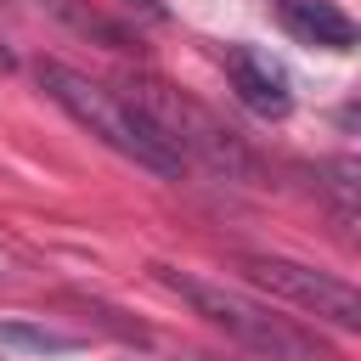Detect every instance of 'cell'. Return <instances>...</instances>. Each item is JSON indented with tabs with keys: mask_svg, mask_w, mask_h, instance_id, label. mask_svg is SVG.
Listing matches in <instances>:
<instances>
[{
	"mask_svg": "<svg viewBox=\"0 0 361 361\" xmlns=\"http://www.w3.org/2000/svg\"><path fill=\"white\" fill-rule=\"evenodd\" d=\"M158 130H164V141L180 152V158H203L214 175H231V180H243V175H254V158L237 147V135L226 130V124H214V113H203L197 102H186V96H175L169 85H158V79H141L135 85V96H130Z\"/></svg>",
	"mask_w": 361,
	"mask_h": 361,
	"instance_id": "obj_3",
	"label": "cell"
},
{
	"mask_svg": "<svg viewBox=\"0 0 361 361\" xmlns=\"http://www.w3.org/2000/svg\"><path fill=\"white\" fill-rule=\"evenodd\" d=\"M322 186H327V197H333V214H338V226H350L355 220V158H333V164H322Z\"/></svg>",
	"mask_w": 361,
	"mask_h": 361,
	"instance_id": "obj_8",
	"label": "cell"
},
{
	"mask_svg": "<svg viewBox=\"0 0 361 361\" xmlns=\"http://www.w3.org/2000/svg\"><path fill=\"white\" fill-rule=\"evenodd\" d=\"M158 282H164L169 293H180L209 327H220L226 338H237L243 350H254V355H265V361H338L327 338H316L310 327H299V322L254 305L248 293H237V288H226V282H203V276L169 271V265H158Z\"/></svg>",
	"mask_w": 361,
	"mask_h": 361,
	"instance_id": "obj_2",
	"label": "cell"
},
{
	"mask_svg": "<svg viewBox=\"0 0 361 361\" xmlns=\"http://www.w3.org/2000/svg\"><path fill=\"white\" fill-rule=\"evenodd\" d=\"M0 344H6V350H34V355H62V350H73L79 338H73V333H56V327L0 322Z\"/></svg>",
	"mask_w": 361,
	"mask_h": 361,
	"instance_id": "obj_7",
	"label": "cell"
},
{
	"mask_svg": "<svg viewBox=\"0 0 361 361\" xmlns=\"http://www.w3.org/2000/svg\"><path fill=\"white\" fill-rule=\"evenodd\" d=\"M6 68H11V51H6V45H0V73H6Z\"/></svg>",
	"mask_w": 361,
	"mask_h": 361,
	"instance_id": "obj_12",
	"label": "cell"
},
{
	"mask_svg": "<svg viewBox=\"0 0 361 361\" xmlns=\"http://www.w3.org/2000/svg\"><path fill=\"white\" fill-rule=\"evenodd\" d=\"M237 271L254 288H265V293H276V299H288V305H299V310H310L333 327H361V293L350 282L316 271V265H299V259H282V254H243Z\"/></svg>",
	"mask_w": 361,
	"mask_h": 361,
	"instance_id": "obj_4",
	"label": "cell"
},
{
	"mask_svg": "<svg viewBox=\"0 0 361 361\" xmlns=\"http://www.w3.org/2000/svg\"><path fill=\"white\" fill-rule=\"evenodd\" d=\"M39 85H45V96H51L73 124H85V130H90L96 141H107L118 158H130V164H141V169H152V175H180V169H186V158L164 141V130H158L130 96L96 85L90 73H79V68H68V62H39Z\"/></svg>",
	"mask_w": 361,
	"mask_h": 361,
	"instance_id": "obj_1",
	"label": "cell"
},
{
	"mask_svg": "<svg viewBox=\"0 0 361 361\" xmlns=\"http://www.w3.org/2000/svg\"><path fill=\"white\" fill-rule=\"evenodd\" d=\"M39 6H45V11H56L62 23H73L79 34H102V39H113V45H118V34H113V28H107V23L96 17V11H85L79 0H39Z\"/></svg>",
	"mask_w": 361,
	"mask_h": 361,
	"instance_id": "obj_9",
	"label": "cell"
},
{
	"mask_svg": "<svg viewBox=\"0 0 361 361\" xmlns=\"http://www.w3.org/2000/svg\"><path fill=\"white\" fill-rule=\"evenodd\" d=\"M226 73H231V90H237V102H243L248 113H259V118H288V113H293L288 73H282L271 56H259L254 45H231V51H226Z\"/></svg>",
	"mask_w": 361,
	"mask_h": 361,
	"instance_id": "obj_5",
	"label": "cell"
},
{
	"mask_svg": "<svg viewBox=\"0 0 361 361\" xmlns=\"http://www.w3.org/2000/svg\"><path fill=\"white\" fill-rule=\"evenodd\" d=\"M124 6H130L135 17H147V23H164V17H169V6H164V0H124Z\"/></svg>",
	"mask_w": 361,
	"mask_h": 361,
	"instance_id": "obj_10",
	"label": "cell"
},
{
	"mask_svg": "<svg viewBox=\"0 0 361 361\" xmlns=\"http://www.w3.org/2000/svg\"><path fill=\"white\" fill-rule=\"evenodd\" d=\"M276 17H282L288 34H299L305 45H327V51H350V45H355V23H350L333 0H276Z\"/></svg>",
	"mask_w": 361,
	"mask_h": 361,
	"instance_id": "obj_6",
	"label": "cell"
},
{
	"mask_svg": "<svg viewBox=\"0 0 361 361\" xmlns=\"http://www.w3.org/2000/svg\"><path fill=\"white\" fill-rule=\"evenodd\" d=\"M11 271H17V254H11V248H0V282H6Z\"/></svg>",
	"mask_w": 361,
	"mask_h": 361,
	"instance_id": "obj_11",
	"label": "cell"
}]
</instances>
